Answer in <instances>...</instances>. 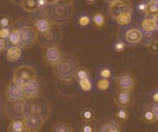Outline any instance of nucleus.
I'll use <instances>...</instances> for the list:
<instances>
[{"mask_svg":"<svg viewBox=\"0 0 158 132\" xmlns=\"http://www.w3.org/2000/svg\"><path fill=\"white\" fill-rule=\"evenodd\" d=\"M12 28L16 29L20 34L22 49H30L37 42L38 32L35 28L34 21L31 18H19L13 23Z\"/></svg>","mask_w":158,"mask_h":132,"instance_id":"nucleus-1","label":"nucleus"},{"mask_svg":"<svg viewBox=\"0 0 158 132\" xmlns=\"http://www.w3.org/2000/svg\"><path fill=\"white\" fill-rule=\"evenodd\" d=\"M79 65L77 59L71 54H64L57 64L52 66L56 78L63 83H70L74 79Z\"/></svg>","mask_w":158,"mask_h":132,"instance_id":"nucleus-2","label":"nucleus"},{"mask_svg":"<svg viewBox=\"0 0 158 132\" xmlns=\"http://www.w3.org/2000/svg\"><path fill=\"white\" fill-rule=\"evenodd\" d=\"M74 6L72 4L56 3L51 5L48 10V18L53 24L62 26L68 23L74 15Z\"/></svg>","mask_w":158,"mask_h":132,"instance_id":"nucleus-3","label":"nucleus"},{"mask_svg":"<svg viewBox=\"0 0 158 132\" xmlns=\"http://www.w3.org/2000/svg\"><path fill=\"white\" fill-rule=\"evenodd\" d=\"M28 100L11 101L7 100L5 105V113L7 117L11 121L23 120L29 114Z\"/></svg>","mask_w":158,"mask_h":132,"instance_id":"nucleus-4","label":"nucleus"},{"mask_svg":"<svg viewBox=\"0 0 158 132\" xmlns=\"http://www.w3.org/2000/svg\"><path fill=\"white\" fill-rule=\"evenodd\" d=\"M51 107L50 103L40 96L32 99L29 105V114L40 117L46 122L50 118Z\"/></svg>","mask_w":158,"mask_h":132,"instance_id":"nucleus-5","label":"nucleus"},{"mask_svg":"<svg viewBox=\"0 0 158 132\" xmlns=\"http://www.w3.org/2000/svg\"><path fill=\"white\" fill-rule=\"evenodd\" d=\"M62 31L60 27L53 24L51 28L44 33H38L37 42L43 48L58 46L61 42Z\"/></svg>","mask_w":158,"mask_h":132,"instance_id":"nucleus-6","label":"nucleus"},{"mask_svg":"<svg viewBox=\"0 0 158 132\" xmlns=\"http://www.w3.org/2000/svg\"><path fill=\"white\" fill-rule=\"evenodd\" d=\"M119 39L123 40L127 45H135L140 43L143 30L134 26H123L118 31Z\"/></svg>","mask_w":158,"mask_h":132,"instance_id":"nucleus-7","label":"nucleus"},{"mask_svg":"<svg viewBox=\"0 0 158 132\" xmlns=\"http://www.w3.org/2000/svg\"><path fill=\"white\" fill-rule=\"evenodd\" d=\"M34 79H36V74L34 69L30 65H23L16 68L12 80L16 84L23 86L26 83Z\"/></svg>","mask_w":158,"mask_h":132,"instance_id":"nucleus-8","label":"nucleus"},{"mask_svg":"<svg viewBox=\"0 0 158 132\" xmlns=\"http://www.w3.org/2000/svg\"><path fill=\"white\" fill-rule=\"evenodd\" d=\"M133 4L130 0H116L112 2L109 7V13L112 19L123 13H132Z\"/></svg>","mask_w":158,"mask_h":132,"instance_id":"nucleus-9","label":"nucleus"},{"mask_svg":"<svg viewBox=\"0 0 158 132\" xmlns=\"http://www.w3.org/2000/svg\"><path fill=\"white\" fill-rule=\"evenodd\" d=\"M136 77L133 73L129 72H122L118 74L115 79V83L118 89L131 92L136 86Z\"/></svg>","mask_w":158,"mask_h":132,"instance_id":"nucleus-10","label":"nucleus"},{"mask_svg":"<svg viewBox=\"0 0 158 132\" xmlns=\"http://www.w3.org/2000/svg\"><path fill=\"white\" fill-rule=\"evenodd\" d=\"M6 96L8 100L16 101L23 100L25 99L23 86L16 84L11 80L6 89Z\"/></svg>","mask_w":158,"mask_h":132,"instance_id":"nucleus-11","label":"nucleus"},{"mask_svg":"<svg viewBox=\"0 0 158 132\" xmlns=\"http://www.w3.org/2000/svg\"><path fill=\"white\" fill-rule=\"evenodd\" d=\"M43 48V58L48 65L54 66L61 58L62 54L58 46L46 47Z\"/></svg>","mask_w":158,"mask_h":132,"instance_id":"nucleus-12","label":"nucleus"},{"mask_svg":"<svg viewBox=\"0 0 158 132\" xmlns=\"http://www.w3.org/2000/svg\"><path fill=\"white\" fill-rule=\"evenodd\" d=\"M113 100L115 105L121 108H127L132 104L131 92L118 89L115 92L113 96Z\"/></svg>","mask_w":158,"mask_h":132,"instance_id":"nucleus-13","label":"nucleus"},{"mask_svg":"<svg viewBox=\"0 0 158 132\" xmlns=\"http://www.w3.org/2000/svg\"><path fill=\"white\" fill-rule=\"evenodd\" d=\"M23 121L25 127L30 132H37L40 130L45 123V121L42 118L30 114L27 115Z\"/></svg>","mask_w":158,"mask_h":132,"instance_id":"nucleus-14","label":"nucleus"},{"mask_svg":"<svg viewBox=\"0 0 158 132\" xmlns=\"http://www.w3.org/2000/svg\"><path fill=\"white\" fill-rule=\"evenodd\" d=\"M40 83L36 79L28 82L23 86L26 100H32L40 96Z\"/></svg>","mask_w":158,"mask_h":132,"instance_id":"nucleus-15","label":"nucleus"},{"mask_svg":"<svg viewBox=\"0 0 158 132\" xmlns=\"http://www.w3.org/2000/svg\"><path fill=\"white\" fill-rule=\"evenodd\" d=\"M34 26L38 33H44L51 28L53 23L46 16H39L34 20Z\"/></svg>","mask_w":158,"mask_h":132,"instance_id":"nucleus-16","label":"nucleus"},{"mask_svg":"<svg viewBox=\"0 0 158 132\" xmlns=\"http://www.w3.org/2000/svg\"><path fill=\"white\" fill-rule=\"evenodd\" d=\"M22 48L18 46H11L6 51V58L10 62H16L21 58Z\"/></svg>","mask_w":158,"mask_h":132,"instance_id":"nucleus-17","label":"nucleus"},{"mask_svg":"<svg viewBox=\"0 0 158 132\" xmlns=\"http://www.w3.org/2000/svg\"><path fill=\"white\" fill-rule=\"evenodd\" d=\"M156 27V21L151 16H146L141 21L140 27L143 31H155Z\"/></svg>","mask_w":158,"mask_h":132,"instance_id":"nucleus-18","label":"nucleus"},{"mask_svg":"<svg viewBox=\"0 0 158 132\" xmlns=\"http://www.w3.org/2000/svg\"><path fill=\"white\" fill-rule=\"evenodd\" d=\"M20 6L27 13H34L39 10L38 0H23Z\"/></svg>","mask_w":158,"mask_h":132,"instance_id":"nucleus-19","label":"nucleus"},{"mask_svg":"<svg viewBox=\"0 0 158 132\" xmlns=\"http://www.w3.org/2000/svg\"><path fill=\"white\" fill-rule=\"evenodd\" d=\"M51 132H73V128L68 123L60 121L53 126Z\"/></svg>","mask_w":158,"mask_h":132,"instance_id":"nucleus-20","label":"nucleus"},{"mask_svg":"<svg viewBox=\"0 0 158 132\" xmlns=\"http://www.w3.org/2000/svg\"><path fill=\"white\" fill-rule=\"evenodd\" d=\"M95 117V111L92 108L86 107L81 112V118L83 122H93Z\"/></svg>","mask_w":158,"mask_h":132,"instance_id":"nucleus-21","label":"nucleus"},{"mask_svg":"<svg viewBox=\"0 0 158 132\" xmlns=\"http://www.w3.org/2000/svg\"><path fill=\"white\" fill-rule=\"evenodd\" d=\"M92 22L97 28H102L106 25V17L102 13H95L92 16Z\"/></svg>","mask_w":158,"mask_h":132,"instance_id":"nucleus-22","label":"nucleus"},{"mask_svg":"<svg viewBox=\"0 0 158 132\" xmlns=\"http://www.w3.org/2000/svg\"><path fill=\"white\" fill-rule=\"evenodd\" d=\"M8 40L13 46L20 47L21 37L19 31L16 29L12 28L10 34L8 37Z\"/></svg>","mask_w":158,"mask_h":132,"instance_id":"nucleus-23","label":"nucleus"},{"mask_svg":"<svg viewBox=\"0 0 158 132\" xmlns=\"http://www.w3.org/2000/svg\"><path fill=\"white\" fill-rule=\"evenodd\" d=\"M156 33L157 32L155 31H143V36L142 39H141L140 43L143 45L147 46V45L152 42L153 40L156 39Z\"/></svg>","mask_w":158,"mask_h":132,"instance_id":"nucleus-24","label":"nucleus"},{"mask_svg":"<svg viewBox=\"0 0 158 132\" xmlns=\"http://www.w3.org/2000/svg\"><path fill=\"white\" fill-rule=\"evenodd\" d=\"M25 128V125L23 120H14L11 121L8 127V131H20L23 129Z\"/></svg>","mask_w":158,"mask_h":132,"instance_id":"nucleus-25","label":"nucleus"},{"mask_svg":"<svg viewBox=\"0 0 158 132\" xmlns=\"http://www.w3.org/2000/svg\"><path fill=\"white\" fill-rule=\"evenodd\" d=\"M89 78H90V72L85 67H78L74 75V79L77 81H79Z\"/></svg>","mask_w":158,"mask_h":132,"instance_id":"nucleus-26","label":"nucleus"},{"mask_svg":"<svg viewBox=\"0 0 158 132\" xmlns=\"http://www.w3.org/2000/svg\"><path fill=\"white\" fill-rule=\"evenodd\" d=\"M115 20L116 21L117 23L119 24L121 27L129 25L132 20L131 13H123V14L117 16V17L115 18Z\"/></svg>","mask_w":158,"mask_h":132,"instance_id":"nucleus-27","label":"nucleus"},{"mask_svg":"<svg viewBox=\"0 0 158 132\" xmlns=\"http://www.w3.org/2000/svg\"><path fill=\"white\" fill-rule=\"evenodd\" d=\"M130 117V113H129L127 108H121L118 107V110L115 111V117H116L117 121H120V122H124V121H127Z\"/></svg>","mask_w":158,"mask_h":132,"instance_id":"nucleus-28","label":"nucleus"},{"mask_svg":"<svg viewBox=\"0 0 158 132\" xmlns=\"http://www.w3.org/2000/svg\"><path fill=\"white\" fill-rule=\"evenodd\" d=\"M142 118L146 123H148V124H152V123L156 121V117L154 116L150 107H147L146 109H144L142 113Z\"/></svg>","mask_w":158,"mask_h":132,"instance_id":"nucleus-29","label":"nucleus"},{"mask_svg":"<svg viewBox=\"0 0 158 132\" xmlns=\"http://www.w3.org/2000/svg\"><path fill=\"white\" fill-rule=\"evenodd\" d=\"M78 85L80 89L84 92H89L92 89V83L91 81L90 78L85 79L82 80H79Z\"/></svg>","mask_w":158,"mask_h":132,"instance_id":"nucleus-30","label":"nucleus"},{"mask_svg":"<svg viewBox=\"0 0 158 132\" xmlns=\"http://www.w3.org/2000/svg\"><path fill=\"white\" fill-rule=\"evenodd\" d=\"M91 21H92V19L90 16L85 13L80 15L77 18V23L81 27H88L91 23Z\"/></svg>","mask_w":158,"mask_h":132,"instance_id":"nucleus-31","label":"nucleus"},{"mask_svg":"<svg viewBox=\"0 0 158 132\" xmlns=\"http://www.w3.org/2000/svg\"><path fill=\"white\" fill-rule=\"evenodd\" d=\"M81 132H96V127L93 122H83L80 125Z\"/></svg>","mask_w":158,"mask_h":132,"instance_id":"nucleus-32","label":"nucleus"},{"mask_svg":"<svg viewBox=\"0 0 158 132\" xmlns=\"http://www.w3.org/2000/svg\"><path fill=\"white\" fill-rule=\"evenodd\" d=\"M145 14L147 15V16H151V17H154L158 14V10L155 6L154 2H150L147 4V11Z\"/></svg>","mask_w":158,"mask_h":132,"instance_id":"nucleus-33","label":"nucleus"},{"mask_svg":"<svg viewBox=\"0 0 158 132\" xmlns=\"http://www.w3.org/2000/svg\"><path fill=\"white\" fill-rule=\"evenodd\" d=\"M110 86L109 79H103L101 78L98 82H97V88L101 91L107 90Z\"/></svg>","mask_w":158,"mask_h":132,"instance_id":"nucleus-34","label":"nucleus"},{"mask_svg":"<svg viewBox=\"0 0 158 132\" xmlns=\"http://www.w3.org/2000/svg\"><path fill=\"white\" fill-rule=\"evenodd\" d=\"M113 47H114V50H115L116 52L121 53V52H123V51H125L126 48H127V44H126L123 40L118 39V40H117L114 43Z\"/></svg>","mask_w":158,"mask_h":132,"instance_id":"nucleus-35","label":"nucleus"},{"mask_svg":"<svg viewBox=\"0 0 158 132\" xmlns=\"http://www.w3.org/2000/svg\"><path fill=\"white\" fill-rule=\"evenodd\" d=\"M147 48L150 54H158V40L157 39L153 40V41L150 42L149 45H147Z\"/></svg>","mask_w":158,"mask_h":132,"instance_id":"nucleus-36","label":"nucleus"},{"mask_svg":"<svg viewBox=\"0 0 158 132\" xmlns=\"http://www.w3.org/2000/svg\"><path fill=\"white\" fill-rule=\"evenodd\" d=\"M11 19L7 16H0V28H5V27H12Z\"/></svg>","mask_w":158,"mask_h":132,"instance_id":"nucleus-37","label":"nucleus"},{"mask_svg":"<svg viewBox=\"0 0 158 132\" xmlns=\"http://www.w3.org/2000/svg\"><path fill=\"white\" fill-rule=\"evenodd\" d=\"M99 75L101 78L109 79L112 76V71L109 68L103 67L99 70Z\"/></svg>","mask_w":158,"mask_h":132,"instance_id":"nucleus-38","label":"nucleus"},{"mask_svg":"<svg viewBox=\"0 0 158 132\" xmlns=\"http://www.w3.org/2000/svg\"><path fill=\"white\" fill-rule=\"evenodd\" d=\"M12 27H5V28H0V38L6 40L11 32Z\"/></svg>","mask_w":158,"mask_h":132,"instance_id":"nucleus-39","label":"nucleus"},{"mask_svg":"<svg viewBox=\"0 0 158 132\" xmlns=\"http://www.w3.org/2000/svg\"><path fill=\"white\" fill-rule=\"evenodd\" d=\"M147 4L143 2H140L139 3L137 4L136 6V10L140 13H144L145 14L146 11H147Z\"/></svg>","mask_w":158,"mask_h":132,"instance_id":"nucleus-40","label":"nucleus"},{"mask_svg":"<svg viewBox=\"0 0 158 132\" xmlns=\"http://www.w3.org/2000/svg\"><path fill=\"white\" fill-rule=\"evenodd\" d=\"M115 127H117L115 125L111 124V123H108V124H106L105 125L102 126L101 129V132H110L111 130H113Z\"/></svg>","mask_w":158,"mask_h":132,"instance_id":"nucleus-41","label":"nucleus"},{"mask_svg":"<svg viewBox=\"0 0 158 132\" xmlns=\"http://www.w3.org/2000/svg\"><path fill=\"white\" fill-rule=\"evenodd\" d=\"M150 108L156 118L158 117V103H153L150 106Z\"/></svg>","mask_w":158,"mask_h":132,"instance_id":"nucleus-42","label":"nucleus"},{"mask_svg":"<svg viewBox=\"0 0 158 132\" xmlns=\"http://www.w3.org/2000/svg\"><path fill=\"white\" fill-rule=\"evenodd\" d=\"M7 48V42L4 39L0 38V53L5 51Z\"/></svg>","mask_w":158,"mask_h":132,"instance_id":"nucleus-43","label":"nucleus"},{"mask_svg":"<svg viewBox=\"0 0 158 132\" xmlns=\"http://www.w3.org/2000/svg\"><path fill=\"white\" fill-rule=\"evenodd\" d=\"M38 6H39V10H44L48 8V4L45 0H38Z\"/></svg>","mask_w":158,"mask_h":132,"instance_id":"nucleus-44","label":"nucleus"},{"mask_svg":"<svg viewBox=\"0 0 158 132\" xmlns=\"http://www.w3.org/2000/svg\"><path fill=\"white\" fill-rule=\"evenodd\" d=\"M151 97L153 103H158V91L156 89L152 93Z\"/></svg>","mask_w":158,"mask_h":132,"instance_id":"nucleus-45","label":"nucleus"},{"mask_svg":"<svg viewBox=\"0 0 158 132\" xmlns=\"http://www.w3.org/2000/svg\"><path fill=\"white\" fill-rule=\"evenodd\" d=\"M74 0H59L58 3L60 4H72Z\"/></svg>","mask_w":158,"mask_h":132,"instance_id":"nucleus-46","label":"nucleus"},{"mask_svg":"<svg viewBox=\"0 0 158 132\" xmlns=\"http://www.w3.org/2000/svg\"><path fill=\"white\" fill-rule=\"evenodd\" d=\"M47 2V3L48 4V5L51 6V5H54V4H56L58 2L59 0H45Z\"/></svg>","mask_w":158,"mask_h":132,"instance_id":"nucleus-47","label":"nucleus"},{"mask_svg":"<svg viewBox=\"0 0 158 132\" xmlns=\"http://www.w3.org/2000/svg\"><path fill=\"white\" fill-rule=\"evenodd\" d=\"M12 3L15 4V5H21L22 2L23 0H10Z\"/></svg>","mask_w":158,"mask_h":132,"instance_id":"nucleus-48","label":"nucleus"},{"mask_svg":"<svg viewBox=\"0 0 158 132\" xmlns=\"http://www.w3.org/2000/svg\"><path fill=\"white\" fill-rule=\"evenodd\" d=\"M85 2H87L89 5H94V4L96 3L97 0H85Z\"/></svg>","mask_w":158,"mask_h":132,"instance_id":"nucleus-49","label":"nucleus"},{"mask_svg":"<svg viewBox=\"0 0 158 132\" xmlns=\"http://www.w3.org/2000/svg\"><path fill=\"white\" fill-rule=\"evenodd\" d=\"M154 1H155V0H141V2H145V3H147V4L150 3V2H153Z\"/></svg>","mask_w":158,"mask_h":132,"instance_id":"nucleus-50","label":"nucleus"},{"mask_svg":"<svg viewBox=\"0 0 158 132\" xmlns=\"http://www.w3.org/2000/svg\"><path fill=\"white\" fill-rule=\"evenodd\" d=\"M8 132H15V131H8ZM16 132H30V131L25 127V128L23 129L22 130H20V131H16Z\"/></svg>","mask_w":158,"mask_h":132,"instance_id":"nucleus-51","label":"nucleus"},{"mask_svg":"<svg viewBox=\"0 0 158 132\" xmlns=\"http://www.w3.org/2000/svg\"><path fill=\"white\" fill-rule=\"evenodd\" d=\"M110 132H120V130H118V129L117 128V127H115V128H114L113 130H111Z\"/></svg>","mask_w":158,"mask_h":132,"instance_id":"nucleus-52","label":"nucleus"},{"mask_svg":"<svg viewBox=\"0 0 158 132\" xmlns=\"http://www.w3.org/2000/svg\"><path fill=\"white\" fill-rule=\"evenodd\" d=\"M105 1H106V2H108V3L111 4V3H112V2H115V1H116V0H105Z\"/></svg>","mask_w":158,"mask_h":132,"instance_id":"nucleus-53","label":"nucleus"},{"mask_svg":"<svg viewBox=\"0 0 158 132\" xmlns=\"http://www.w3.org/2000/svg\"><path fill=\"white\" fill-rule=\"evenodd\" d=\"M153 2H154L155 6H156V8H157V10H158V0H155V1Z\"/></svg>","mask_w":158,"mask_h":132,"instance_id":"nucleus-54","label":"nucleus"},{"mask_svg":"<svg viewBox=\"0 0 158 132\" xmlns=\"http://www.w3.org/2000/svg\"><path fill=\"white\" fill-rule=\"evenodd\" d=\"M156 31L158 33V22H156Z\"/></svg>","mask_w":158,"mask_h":132,"instance_id":"nucleus-55","label":"nucleus"},{"mask_svg":"<svg viewBox=\"0 0 158 132\" xmlns=\"http://www.w3.org/2000/svg\"><path fill=\"white\" fill-rule=\"evenodd\" d=\"M156 89L158 91V85H157V86H156Z\"/></svg>","mask_w":158,"mask_h":132,"instance_id":"nucleus-56","label":"nucleus"},{"mask_svg":"<svg viewBox=\"0 0 158 132\" xmlns=\"http://www.w3.org/2000/svg\"><path fill=\"white\" fill-rule=\"evenodd\" d=\"M156 121H157V122H158V117H156Z\"/></svg>","mask_w":158,"mask_h":132,"instance_id":"nucleus-57","label":"nucleus"}]
</instances>
